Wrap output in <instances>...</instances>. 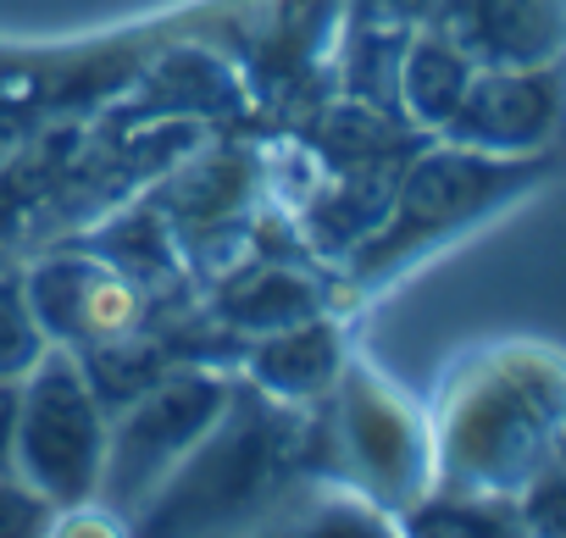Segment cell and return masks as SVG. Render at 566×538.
Here are the masks:
<instances>
[{
	"mask_svg": "<svg viewBox=\"0 0 566 538\" xmlns=\"http://www.w3.org/2000/svg\"><path fill=\"white\" fill-rule=\"evenodd\" d=\"M478 67L433 29H411L406 40V56H400V117L422 134H439L444 117L461 106L467 95V78Z\"/></svg>",
	"mask_w": 566,
	"mask_h": 538,
	"instance_id": "e0dca14e",
	"label": "cell"
},
{
	"mask_svg": "<svg viewBox=\"0 0 566 538\" xmlns=\"http://www.w3.org/2000/svg\"><path fill=\"white\" fill-rule=\"evenodd\" d=\"M306 139V150L317 156L323 172H339V167H378V161H411L433 134L411 128L400 112H378L367 101H350V95H334L323 101L301 128H283Z\"/></svg>",
	"mask_w": 566,
	"mask_h": 538,
	"instance_id": "2e32d148",
	"label": "cell"
},
{
	"mask_svg": "<svg viewBox=\"0 0 566 538\" xmlns=\"http://www.w3.org/2000/svg\"><path fill=\"white\" fill-rule=\"evenodd\" d=\"M433 0H345V23H384V29H422Z\"/></svg>",
	"mask_w": 566,
	"mask_h": 538,
	"instance_id": "cb8c5ba5",
	"label": "cell"
},
{
	"mask_svg": "<svg viewBox=\"0 0 566 538\" xmlns=\"http://www.w3.org/2000/svg\"><path fill=\"white\" fill-rule=\"evenodd\" d=\"M560 112H566L560 62H544V67H478L467 78L461 106L444 117V128L433 139H450V145H467V150H489V156H538V150H555Z\"/></svg>",
	"mask_w": 566,
	"mask_h": 538,
	"instance_id": "30bf717a",
	"label": "cell"
},
{
	"mask_svg": "<svg viewBox=\"0 0 566 538\" xmlns=\"http://www.w3.org/2000/svg\"><path fill=\"white\" fill-rule=\"evenodd\" d=\"M23 306L45 334V345L62 350H84L145 323V289L101 255L62 239L23 255Z\"/></svg>",
	"mask_w": 566,
	"mask_h": 538,
	"instance_id": "9c48e42d",
	"label": "cell"
},
{
	"mask_svg": "<svg viewBox=\"0 0 566 538\" xmlns=\"http://www.w3.org/2000/svg\"><path fill=\"white\" fill-rule=\"evenodd\" d=\"M555 172H560V150L489 156V150H467L450 139H428L400 167L384 222L334 266V312L356 317L373 295L406 278L411 266H422L444 244L467 239L472 228L494 222L500 211L555 183Z\"/></svg>",
	"mask_w": 566,
	"mask_h": 538,
	"instance_id": "3957f363",
	"label": "cell"
},
{
	"mask_svg": "<svg viewBox=\"0 0 566 538\" xmlns=\"http://www.w3.org/2000/svg\"><path fill=\"white\" fill-rule=\"evenodd\" d=\"M228 389H233V372L222 367H172L134 405L106 416V455H101L90 516H106L112 532H128L139 505L222 416Z\"/></svg>",
	"mask_w": 566,
	"mask_h": 538,
	"instance_id": "277c9868",
	"label": "cell"
},
{
	"mask_svg": "<svg viewBox=\"0 0 566 538\" xmlns=\"http://www.w3.org/2000/svg\"><path fill=\"white\" fill-rule=\"evenodd\" d=\"M90 123L106 128H134V123H206V128H244L250 123V89L239 78V67L189 29V7H184V29L167 34L150 62L134 73V84L95 112Z\"/></svg>",
	"mask_w": 566,
	"mask_h": 538,
	"instance_id": "ba28073f",
	"label": "cell"
},
{
	"mask_svg": "<svg viewBox=\"0 0 566 538\" xmlns=\"http://www.w3.org/2000/svg\"><path fill=\"white\" fill-rule=\"evenodd\" d=\"M34 128H40L34 117H23V112H12V106H0V161H7Z\"/></svg>",
	"mask_w": 566,
	"mask_h": 538,
	"instance_id": "484cf974",
	"label": "cell"
},
{
	"mask_svg": "<svg viewBox=\"0 0 566 538\" xmlns=\"http://www.w3.org/2000/svg\"><path fill=\"white\" fill-rule=\"evenodd\" d=\"M345 356H350V317L317 312V317H306V323H295V328H277V334L250 339L239 372H244L261 394H272V400L306 405V400L334 394Z\"/></svg>",
	"mask_w": 566,
	"mask_h": 538,
	"instance_id": "5bb4252c",
	"label": "cell"
},
{
	"mask_svg": "<svg viewBox=\"0 0 566 538\" xmlns=\"http://www.w3.org/2000/svg\"><path fill=\"white\" fill-rule=\"evenodd\" d=\"M56 510L23 483V477H0V538H29V532H51Z\"/></svg>",
	"mask_w": 566,
	"mask_h": 538,
	"instance_id": "603a6c76",
	"label": "cell"
},
{
	"mask_svg": "<svg viewBox=\"0 0 566 538\" xmlns=\"http://www.w3.org/2000/svg\"><path fill=\"white\" fill-rule=\"evenodd\" d=\"M200 300H206V312L228 334L261 339V334H277V328H295V323H306L317 312H334V278L328 273H312V266L250 255L239 273H228L222 284H211Z\"/></svg>",
	"mask_w": 566,
	"mask_h": 538,
	"instance_id": "4fadbf2b",
	"label": "cell"
},
{
	"mask_svg": "<svg viewBox=\"0 0 566 538\" xmlns=\"http://www.w3.org/2000/svg\"><path fill=\"white\" fill-rule=\"evenodd\" d=\"M406 161H378V167H339V172H323L317 189L301 200L295 211V228L306 239V250L317 255V266H334L384 222L389 211V194H395V178H400Z\"/></svg>",
	"mask_w": 566,
	"mask_h": 538,
	"instance_id": "9a60e30c",
	"label": "cell"
},
{
	"mask_svg": "<svg viewBox=\"0 0 566 538\" xmlns=\"http://www.w3.org/2000/svg\"><path fill=\"white\" fill-rule=\"evenodd\" d=\"M145 200L172 222H217L239 217L261 200V161H255V134L250 128H211L195 150H184L150 189Z\"/></svg>",
	"mask_w": 566,
	"mask_h": 538,
	"instance_id": "7c38bea8",
	"label": "cell"
},
{
	"mask_svg": "<svg viewBox=\"0 0 566 538\" xmlns=\"http://www.w3.org/2000/svg\"><path fill=\"white\" fill-rule=\"evenodd\" d=\"M12 433H18V378H0V477L12 472Z\"/></svg>",
	"mask_w": 566,
	"mask_h": 538,
	"instance_id": "d4e9b609",
	"label": "cell"
},
{
	"mask_svg": "<svg viewBox=\"0 0 566 538\" xmlns=\"http://www.w3.org/2000/svg\"><path fill=\"white\" fill-rule=\"evenodd\" d=\"M73 361H78V372H84V383H90V394H95V405L106 416H117L123 405H134L145 389H156L178 367L167 356L161 334H150V328H128L117 339L84 345V350H73Z\"/></svg>",
	"mask_w": 566,
	"mask_h": 538,
	"instance_id": "ac0fdd59",
	"label": "cell"
},
{
	"mask_svg": "<svg viewBox=\"0 0 566 538\" xmlns=\"http://www.w3.org/2000/svg\"><path fill=\"white\" fill-rule=\"evenodd\" d=\"M40 350H45V334L34 328L23 306V261L0 250V378H23Z\"/></svg>",
	"mask_w": 566,
	"mask_h": 538,
	"instance_id": "44dd1931",
	"label": "cell"
},
{
	"mask_svg": "<svg viewBox=\"0 0 566 538\" xmlns=\"http://www.w3.org/2000/svg\"><path fill=\"white\" fill-rule=\"evenodd\" d=\"M566 439V367L549 345L511 339L461 356L428 411L433 477L444 494L516 499Z\"/></svg>",
	"mask_w": 566,
	"mask_h": 538,
	"instance_id": "6da1fadb",
	"label": "cell"
},
{
	"mask_svg": "<svg viewBox=\"0 0 566 538\" xmlns=\"http://www.w3.org/2000/svg\"><path fill=\"white\" fill-rule=\"evenodd\" d=\"M422 29L472 67H544L566 51V0H433Z\"/></svg>",
	"mask_w": 566,
	"mask_h": 538,
	"instance_id": "8fae6325",
	"label": "cell"
},
{
	"mask_svg": "<svg viewBox=\"0 0 566 538\" xmlns=\"http://www.w3.org/2000/svg\"><path fill=\"white\" fill-rule=\"evenodd\" d=\"M328 411H334V483L367 494L384 516H400L411 499H422L433 477L428 411H417L395 383H384L356 350L339 367Z\"/></svg>",
	"mask_w": 566,
	"mask_h": 538,
	"instance_id": "8992f818",
	"label": "cell"
},
{
	"mask_svg": "<svg viewBox=\"0 0 566 538\" xmlns=\"http://www.w3.org/2000/svg\"><path fill=\"white\" fill-rule=\"evenodd\" d=\"M516 521H522V538H560L566 532V466L560 461H549L533 483H522Z\"/></svg>",
	"mask_w": 566,
	"mask_h": 538,
	"instance_id": "7402d4cb",
	"label": "cell"
},
{
	"mask_svg": "<svg viewBox=\"0 0 566 538\" xmlns=\"http://www.w3.org/2000/svg\"><path fill=\"white\" fill-rule=\"evenodd\" d=\"M411 29H384V23H345L334 40V84L350 101H367L378 112H400V56H406Z\"/></svg>",
	"mask_w": 566,
	"mask_h": 538,
	"instance_id": "d6986e66",
	"label": "cell"
},
{
	"mask_svg": "<svg viewBox=\"0 0 566 538\" xmlns=\"http://www.w3.org/2000/svg\"><path fill=\"white\" fill-rule=\"evenodd\" d=\"M306 477V405L261 394L233 372L222 416L139 505L128 532L195 538V532H272Z\"/></svg>",
	"mask_w": 566,
	"mask_h": 538,
	"instance_id": "7a4b0ae2",
	"label": "cell"
},
{
	"mask_svg": "<svg viewBox=\"0 0 566 538\" xmlns=\"http://www.w3.org/2000/svg\"><path fill=\"white\" fill-rule=\"evenodd\" d=\"M189 29L239 67L255 117L334 56L345 0H195Z\"/></svg>",
	"mask_w": 566,
	"mask_h": 538,
	"instance_id": "52a82bcc",
	"label": "cell"
},
{
	"mask_svg": "<svg viewBox=\"0 0 566 538\" xmlns=\"http://www.w3.org/2000/svg\"><path fill=\"white\" fill-rule=\"evenodd\" d=\"M106 455V411L95 405L73 350L45 345L34 367L18 378V433H12V472L56 510H90L95 477Z\"/></svg>",
	"mask_w": 566,
	"mask_h": 538,
	"instance_id": "5b68a950",
	"label": "cell"
},
{
	"mask_svg": "<svg viewBox=\"0 0 566 538\" xmlns=\"http://www.w3.org/2000/svg\"><path fill=\"white\" fill-rule=\"evenodd\" d=\"M395 532H411V538H522V521H516V499L422 488V499H411L395 516Z\"/></svg>",
	"mask_w": 566,
	"mask_h": 538,
	"instance_id": "ffe728a7",
	"label": "cell"
}]
</instances>
